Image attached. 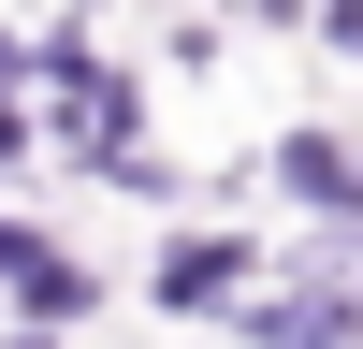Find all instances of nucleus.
I'll return each instance as SVG.
<instances>
[{
    "instance_id": "nucleus-1",
    "label": "nucleus",
    "mask_w": 363,
    "mask_h": 349,
    "mask_svg": "<svg viewBox=\"0 0 363 349\" xmlns=\"http://www.w3.org/2000/svg\"><path fill=\"white\" fill-rule=\"evenodd\" d=\"M277 174H291V189H306V204H335V218H349V204H363V189H349V160H335V145H320V131H306V145H291V160H277Z\"/></svg>"
}]
</instances>
